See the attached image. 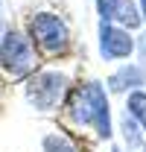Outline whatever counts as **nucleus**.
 Here are the masks:
<instances>
[{
  "mask_svg": "<svg viewBox=\"0 0 146 152\" xmlns=\"http://www.w3.org/2000/svg\"><path fill=\"white\" fill-rule=\"evenodd\" d=\"M29 38L47 56H61L70 47V29L53 12H38L29 18Z\"/></svg>",
  "mask_w": 146,
  "mask_h": 152,
  "instance_id": "obj_2",
  "label": "nucleus"
},
{
  "mask_svg": "<svg viewBox=\"0 0 146 152\" xmlns=\"http://www.w3.org/2000/svg\"><path fill=\"white\" fill-rule=\"evenodd\" d=\"M134 56H137V61L146 67V32H140V35L134 38Z\"/></svg>",
  "mask_w": 146,
  "mask_h": 152,
  "instance_id": "obj_11",
  "label": "nucleus"
},
{
  "mask_svg": "<svg viewBox=\"0 0 146 152\" xmlns=\"http://www.w3.org/2000/svg\"><path fill=\"white\" fill-rule=\"evenodd\" d=\"M35 44L26 32L18 29H6V35L0 41V64L9 76H26L35 70Z\"/></svg>",
  "mask_w": 146,
  "mask_h": 152,
  "instance_id": "obj_3",
  "label": "nucleus"
},
{
  "mask_svg": "<svg viewBox=\"0 0 146 152\" xmlns=\"http://www.w3.org/2000/svg\"><path fill=\"white\" fill-rule=\"evenodd\" d=\"M117 129H120V134H123V146H126V152H146V132L140 129V123H137L128 111H123Z\"/></svg>",
  "mask_w": 146,
  "mask_h": 152,
  "instance_id": "obj_8",
  "label": "nucleus"
},
{
  "mask_svg": "<svg viewBox=\"0 0 146 152\" xmlns=\"http://www.w3.org/2000/svg\"><path fill=\"white\" fill-rule=\"evenodd\" d=\"M146 85V67L140 61H123L114 73L108 76L105 88L108 94H131V91H143Z\"/></svg>",
  "mask_w": 146,
  "mask_h": 152,
  "instance_id": "obj_7",
  "label": "nucleus"
},
{
  "mask_svg": "<svg viewBox=\"0 0 146 152\" xmlns=\"http://www.w3.org/2000/svg\"><path fill=\"white\" fill-rule=\"evenodd\" d=\"M3 35H6V32H3V29H0V41H3Z\"/></svg>",
  "mask_w": 146,
  "mask_h": 152,
  "instance_id": "obj_13",
  "label": "nucleus"
},
{
  "mask_svg": "<svg viewBox=\"0 0 146 152\" xmlns=\"http://www.w3.org/2000/svg\"><path fill=\"white\" fill-rule=\"evenodd\" d=\"M70 120L79 129H93L96 137L108 140L114 134V123H111V105H108V88L102 82H82L79 88H73L70 102H67Z\"/></svg>",
  "mask_w": 146,
  "mask_h": 152,
  "instance_id": "obj_1",
  "label": "nucleus"
},
{
  "mask_svg": "<svg viewBox=\"0 0 146 152\" xmlns=\"http://www.w3.org/2000/svg\"><path fill=\"white\" fill-rule=\"evenodd\" d=\"M67 94V76L58 70H38L26 82V99L32 102L35 111H53L61 105Z\"/></svg>",
  "mask_w": 146,
  "mask_h": 152,
  "instance_id": "obj_4",
  "label": "nucleus"
},
{
  "mask_svg": "<svg viewBox=\"0 0 146 152\" xmlns=\"http://www.w3.org/2000/svg\"><path fill=\"white\" fill-rule=\"evenodd\" d=\"M96 50L102 61H128L134 56V35L126 26L99 20L96 26Z\"/></svg>",
  "mask_w": 146,
  "mask_h": 152,
  "instance_id": "obj_5",
  "label": "nucleus"
},
{
  "mask_svg": "<svg viewBox=\"0 0 146 152\" xmlns=\"http://www.w3.org/2000/svg\"><path fill=\"white\" fill-rule=\"evenodd\" d=\"M96 3V15L99 20H108V23H117V26H126V29H140L146 20L143 12L137 6V0H93Z\"/></svg>",
  "mask_w": 146,
  "mask_h": 152,
  "instance_id": "obj_6",
  "label": "nucleus"
},
{
  "mask_svg": "<svg viewBox=\"0 0 146 152\" xmlns=\"http://www.w3.org/2000/svg\"><path fill=\"white\" fill-rule=\"evenodd\" d=\"M126 111L140 123V129L146 132V91H131V94H126Z\"/></svg>",
  "mask_w": 146,
  "mask_h": 152,
  "instance_id": "obj_9",
  "label": "nucleus"
},
{
  "mask_svg": "<svg viewBox=\"0 0 146 152\" xmlns=\"http://www.w3.org/2000/svg\"><path fill=\"white\" fill-rule=\"evenodd\" d=\"M137 6H140V12H143V20H146V0H137Z\"/></svg>",
  "mask_w": 146,
  "mask_h": 152,
  "instance_id": "obj_12",
  "label": "nucleus"
},
{
  "mask_svg": "<svg viewBox=\"0 0 146 152\" xmlns=\"http://www.w3.org/2000/svg\"><path fill=\"white\" fill-rule=\"evenodd\" d=\"M41 146H44V152H79V146H76L64 132H50L44 137Z\"/></svg>",
  "mask_w": 146,
  "mask_h": 152,
  "instance_id": "obj_10",
  "label": "nucleus"
}]
</instances>
